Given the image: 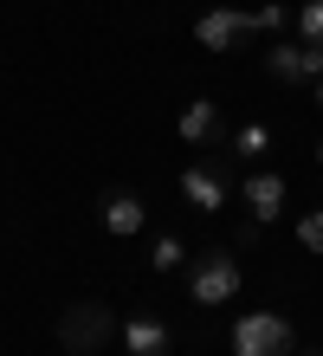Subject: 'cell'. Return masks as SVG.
<instances>
[{"mask_svg":"<svg viewBox=\"0 0 323 356\" xmlns=\"http://www.w3.org/2000/svg\"><path fill=\"white\" fill-rule=\"evenodd\" d=\"M110 337H117V318H110V305H97V298H84V305H72L58 318V343L72 356H97Z\"/></svg>","mask_w":323,"mask_h":356,"instance_id":"cell-1","label":"cell"},{"mask_svg":"<svg viewBox=\"0 0 323 356\" xmlns=\"http://www.w3.org/2000/svg\"><path fill=\"white\" fill-rule=\"evenodd\" d=\"M233 356H291V318L285 311H246V318H233Z\"/></svg>","mask_w":323,"mask_h":356,"instance_id":"cell-2","label":"cell"},{"mask_svg":"<svg viewBox=\"0 0 323 356\" xmlns=\"http://www.w3.org/2000/svg\"><path fill=\"white\" fill-rule=\"evenodd\" d=\"M188 291H194V305H233V291H240V259H233V246H213V253L194 259Z\"/></svg>","mask_w":323,"mask_h":356,"instance_id":"cell-3","label":"cell"},{"mask_svg":"<svg viewBox=\"0 0 323 356\" xmlns=\"http://www.w3.org/2000/svg\"><path fill=\"white\" fill-rule=\"evenodd\" d=\"M246 33H258V26H252V13H240V7H207L201 19H194V39H201L207 52H233Z\"/></svg>","mask_w":323,"mask_h":356,"instance_id":"cell-4","label":"cell"},{"mask_svg":"<svg viewBox=\"0 0 323 356\" xmlns=\"http://www.w3.org/2000/svg\"><path fill=\"white\" fill-rule=\"evenodd\" d=\"M181 195H188V207H201V214H220V207H226V175H220V156L188 162V169H181Z\"/></svg>","mask_w":323,"mask_h":356,"instance_id":"cell-5","label":"cell"},{"mask_svg":"<svg viewBox=\"0 0 323 356\" xmlns=\"http://www.w3.org/2000/svg\"><path fill=\"white\" fill-rule=\"evenodd\" d=\"M265 72L285 78V85H317V78H323V52L304 46V39H297V46H285V39H278V46L265 52Z\"/></svg>","mask_w":323,"mask_h":356,"instance_id":"cell-6","label":"cell"},{"mask_svg":"<svg viewBox=\"0 0 323 356\" xmlns=\"http://www.w3.org/2000/svg\"><path fill=\"white\" fill-rule=\"evenodd\" d=\"M181 143L188 149H226V130H220V104L213 97H194V104H181Z\"/></svg>","mask_w":323,"mask_h":356,"instance_id":"cell-7","label":"cell"},{"mask_svg":"<svg viewBox=\"0 0 323 356\" xmlns=\"http://www.w3.org/2000/svg\"><path fill=\"white\" fill-rule=\"evenodd\" d=\"M285 175H272V169H258V175H246V188H240V201H246V214L252 220H278L285 214Z\"/></svg>","mask_w":323,"mask_h":356,"instance_id":"cell-8","label":"cell"},{"mask_svg":"<svg viewBox=\"0 0 323 356\" xmlns=\"http://www.w3.org/2000/svg\"><path fill=\"white\" fill-rule=\"evenodd\" d=\"M123 350L129 356H168L175 350V330H168L162 318H129L123 324Z\"/></svg>","mask_w":323,"mask_h":356,"instance_id":"cell-9","label":"cell"},{"mask_svg":"<svg viewBox=\"0 0 323 356\" xmlns=\"http://www.w3.org/2000/svg\"><path fill=\"white\" fill-rule=\"evenodd\" d=\"M142 220H149V207H142L136 195H103V227H110L117 240L142 234Z\"/></svg>","mask_w":323,"mask_h":356,"instance_id":"cell-10","label":"cell"},{"mask_svg":"<svg viewBox=\"0 0 323 356\" xmlns=\"http://www.w3.org/2000/svg\"><path fill=\"white\" fill-rule=\"evenodd\" d=\"M226 156H240V162L272 156V130H265V123H240V130L226 136Z\"/></svg>","mask_w":323,"mask_h":356,"instance_id":"cell-11","label":"cell"},{"mask_svg":"<svg viewBox=\"0 0 323 356\" xmlns=\"http://www.w3.org/2000/svg\"><path fill=\"white\" fill-rule=\"evenodd\" d=\"M297 33H304V46L323 52V0H304V7H297Z\"/></svg>","mask_w":323,"mask_h":356,"instance_id":"cell-12","label":"cell"},{"mask_svg":"<svg viewBox=\"0 0 323 356\" xmlns=\"http://www.w3.org/2000/svg\"><path fill=\"white\" fill-rule=\"evenodd\" d=\"M181 259H188V253H181V240H175V234H162V240H156V253H149V266H156V272H181Z\"/></svg>","mask_w":323,"mask_h":356,"instance_id":"cell-13","label":"cell"},{"mask_svg":"<svg viewBox=\"0 0 323 356\" xmlns=\"http://www.w3.org/2000/svg\"><path fill=\"white\" fill-rule=\"evenodd\" d=\"M297 246H304V253H323V207H310V214L297 220Z\"/></svg>","mask_w":323,"mask_h":356,"instance_id":"cell-14","label":"cell"},{"mask_svg":"<svg viewBox=\"0 0 323 356\" xmlns=\"http://www.w3.org/2000/svg\"><path fill=\"white\" fill-rule=\"evenodd\" d=\"M252 26H258V33H278V26H285V7H258Z\"/></svg>","mask_w":323,"mask_h":356,"instance_id":"cell-15","label":"cell"},{"mask_svg":"<svg viewBox=\"0 0 323 356\" xmlns=\"http://www.w3.org/2000/svg\"><path fill=\"white\" fill-rule=\"evenodd\" d=\"M258 227H265V220H246V227H233V246H240V253H252V246H258Z\"/></svg>","mask_w":323,"mask_h":356,"instance_id":"cell-16","label":"cell"},{"mask_svg":"<svg viewBox=\"0 0 323 356\" xmlns=\"http://www.w3.org/2000/svg\"><path fill=\"white\" fill-rule=\"evenodd\" d=\"M317 111H323V78H317Z\"/></svg>","mask_w":323,"mask_h":356,"instance_id":"cell-17","label":"cell"},{"mask_svg":"<svg viewBox=\"0 0 323 356\" xmlns=\"http://www.w3.org/2000/svg\"><path fill=\"white\" fill-rule=\"evenodd\" d=\"M317 169H323V149H317Z\"/></svg>","mask_w":323,"mask_h":356,"instance_id":"cell-18","label":"cell"},{"mask_svg":"<svg viewBox=\"0 0 323 356\" xmlns=\"http://www.w3.org/2000/svg\"><path fill=\"white\" fill-rule=\"evenodd\" d=\"M304 356H323V350H304Z\"/></svg>","mask_w":323,"mask_h":356,"instance_id":"cell-19","label":"cell"}]
</instances>
